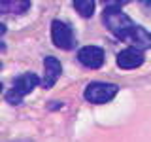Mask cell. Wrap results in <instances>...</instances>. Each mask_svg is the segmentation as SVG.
I'll return each mask as SVG.
<instances>
[{
  "label": "cell",
  "mask_w": 151,
  "mask_h": 142,
  "mask_svg": "<svg viewBox=\"0 0 151 142\" xmlns=\"http://www.w3.org/2000/svg\"><path fill=\"white\" fill-rule=\"evenodd\" d=\"M102 23L115 38L127 42V44L136 46L140 49H149L151 47V32L132 21L123 12L121 6H104Z\"/></svg>",
  "instance_id": "6da1fadb"
},
{
  "label": "cell",
  "mask_w": 151,
  "mask_h": 142,
  "mask_svg": "<svg viewBox=\"0 0 151 142\" xmlns=\"http://www.w3.org/2000/svg\"><path fill=\"white\" fill-rule=\"evenodd\" d=\"M40 83H42V78H38L34 72H23L12 82V87L4 93V99L12 106H19V104L25 101L27 95L32 93L34 87H38Z\"/></svg>",
  "instance_id": "7a4b0ae2"
},
{
  "label": "cell",
  "mask_w": 151,
  "mask_h": 142,
  "mask_svg": "<svg viewBox=\"0 0 151 142\" xmlns=\"http://www.w3.org/2000/svg\"><path fill=\"white\" fill-rule=\"evenodd\" d=\"M119 93V85L110 82H91L83 91V99L91 104H106L115 99Z\"/></svg>",
  "instance_id": "3957f363"
},
{
  "label": "cell",
  "mask_w": 151,
  "mask_h": 142,
  "mask_svg": "<svg viewBox=\"0 0 151 142\" xmlns=\"http://www.w3.org/2000/svg\"><path fill=\"white\" fill-rule=\"evenodd\" d=\"M51 40L53 46L64 51H72L76 47V34L72 27L68 23L60 21V19H53L51 21Z\"/></svg>",
  "instance_id": "277c9868"
},
{
  "label": "cell",
  "mask_w": 151,
  "mask_h": 142,
  "mask_svg": "<svg viewBox=\"0 0 151 142\" xmlns=\"http://www.w3.org/2000/svg\"><path fill=\"white\" fill-rule=\"evenodd\" d=\"M78 61L85 68L96 70L106 63V53L98 46H83L81 49H78Z\"/></svg>",
  "instance_id": "5b68a950"
},
{
  "label": "cell",
  "mask_w": 151,
  "mask_h": 142,
  "mask_svg": "<svg viewBox=\"0 0 151 142\" xmlns=\"http://www.w3.org/2000/svg\"><path fill=\"white\" fill-rule=\"evenodd\" d=\"M117 66L123 70H134L138 68V66L144 64L145 57H144V49H140V47L136 46H130V47H125L123 51L117 53Z\"/></svg>",
  "instance_id": "8992f818"
},
{
  "label": "cell",
  "mask_w": 151,
  "mask_h": 142,
  "mask_svg": "<svg viewBox=\"0 0 151 142\" xmlns=\"http://www.w3.org/2000/svg\"><path fill=\"white\" fill-rule=\"evenodd\" d=\"M63 74V64L60 61L53 55H45L44 57V78H42V87L44 89H51L57 83V80Z\"/></svg>",
  "instance_id": "52a82bcc"
},
{
  "label": "cell",
  "mask_w": 151,
  "mask_h": 142,
  "mask_svg": "<svg viewBox=\"0 0 151 142\" xmlns=\"http://www.w3.org/2000/svg\"><path fill=\"white\" fill-rule=\"evenodd\" d=\"M30 9V0H0V12L2 15H21Z\"/></svg>",
  "instance_id": "ba28073f"
},
{
  "label": "cell",
  "mask_w": 151,
  "mask_h": 142,
  "mask_svg": "<svg viewBox=\"0 0 151 142\" xmlns=\"http://www.w3.org/2000/svg\"><path fill=\"white\" fill-rule=\"evenodd\" d=\"M72 6L81 17L89 19V17H93L96 4H94V0H72Z\"/></svg>",
  "instance_id": "9c48e42d"
},
{
  "label": "cell",
  "mask_w": 151,
  "mask_h": 142,
  "mask_svg": "<svg viewBox=\"0 0 151 142\" xmlns=\"http://www.w3.org/2000/svg\"><path fill=\"white\" fill-rule=\"evenodd\" d=\"M129 2V0H102V4L104 6H125V4Z\"/></svg>",
  "instance_id": "30bf717a"
},
{
  "label": "cell",
  "mask_w": 151,
  "mask_h": 142,
  "mask_svg": "<svg viewBox=\"0 0 151 142\" xmlns=\"http://www.w3.org/2000/svg\"><path fill=\"white\" fill-rule=\"evenodd\" d=\"M142 4H144V6H147V8H151V0H140Z\"/></svg>",
  "instance_id": "8fae6325"
}]
</instances>
